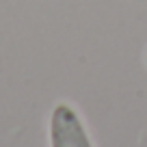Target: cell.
I'll return each instance as SVG.
<instances>
[{
	"label": "cell",
	"mask_w": 147,
	"mask_h": 147,
	"mask_svg": "<svg viewBox=\"0 0 147 147\" xmlns=\"http://www.w3.org/2000/svg\"><path fill=\"white\" fill-rule=\"evenodd\" d=\"M145 61H147V54H145Z\"/></svg>",
	"instance_id": "2"
},
{
	"label": "cell",
	"mask_w": 147,
	"mask_h": 147,
	"mask_svg": "<svg viewBox=\"0 0 147 147\" xmlns=\"http://www.w3.org/2000/svg\"><path fill=\"white\" fill-rule=\"evenodd\" d=\"M50 147H95L82 117L71 104L61 102L50 113Z\"/></svg>",
	"instance_id": "1"
}]
</instances>
